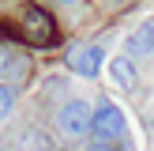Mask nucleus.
<instances>
[{"label":"nucleus","mask_w":154,"mask_h":151,"mask_svg":"<svg viewBox=\"0 0 154 151\" xmlns=\"http://www.w3.org/2000/svg\"><path fill=\"white\" fill-rule=\"evenodd\" d=\"M90 121H94V110H90L83 98L64 102V106H60V113H57V125H60V132H64L68 140L87 136V132H90Z\"/></svg>","instance_id":"nucleus-1"},{"label":"nucleus","mask_w":154,"mask_h":151,"mask_svg":"<svg viewBox=\"0 0 154 151\" xmlns=\"http://www.w3.org/2000/svg\"><path fill=\"white\" fill-rule=\"evenodd\" d=\"M102 60H105V49H102V45H79V49L68 53V64H72V72L87 76V79H94V76L102 72Z\"/></svg>","instance_id":"nucleus-4"},{"label":"nucleus","mask_w":154,"mask_h":151,"mask_svg":"<svg viewBox=\"0 0 154 151\" xmlns=\"http://www.w3.org/2000/svg\"><path fill=\"white\" fill-rule=\"evenodd\" d=\"M124 113L117 110L113 102H102L94 110V121H90V132H94V140H120L124 136Z\"/></svg>","instance_id":"nucleus-3"},{"label":"nucleus","mask_w":154,"mask_h":151,"mask_svg":"<svg viewBox=\"0 0 154 151\" xmlns=\"http://www.w3.org/2000/svg\"><path fill=\"white\" fill-rule=\"evenodd\" d=\"M87 151H120V147H117V140H94Z\"/></svg>","instance_id":"nucleus-9"},{"label":"nucleus","mask_w":154,"mask_h":151,"mask_svg":"<svg viewBox=\"0 0 154 151\" xmlns=\"http://www.w3.org/2000/svg\"><path fill=\"white\" fill-rule=\"evenodd\" d=\"M8 64H11V49H8V45L4 42H0V72H4V68Z\"/></svg>","instance_id":"nucleus-10"},{"label":"nucleus","mask_w":154,"mask_h":151,"mask_svg":"<svg viewBox=\"0 0 154 151\" xmlns=\"http://www.w3.org/2000/svg\"><path fill=\"white\" fill-rule=\"evenodd\" d=\"M128 57H154V19H147L143 27H135L128 34Z\"/></svg>","instance_id":"nucleus-5"},{"label":"nucleus","mask_w":154,"mask_h":151,"mask_svg":"<svg viewBox=\"0 0 154 151\" xmlns=\"http://www.w3.org/2000/svg\"><path fill=\"white\" fill-rule=\"evenodd\" d=\"M23 30H26V38L34 45H42V49L57 42V23H53V15L45 11V8H38V4L26 8V15H23Z\"/></svg>","instance_id":"nucleus-2"},{"label":"nucleus","mask_w":154,"mask_h":151,"mask_svg":"<svg viewBox=\"0 0 154 151\" xmlns=\"http://www.w3.org/2000/svg\"><path fill=\"white\" fill-rule=\"evenodd\" d=\"M23 147H38V151H49V140H45V136H26V140H23Z\"/></svg>","instance_id":"nucleus-8"},{"label":"nucleus","mask_w":154,"mask_h":151,"mask_svg":"<svg viewBox=\"0 0 154 151\" xmlns=\"http://www.w3.org/2000/svg\"><path fill=\"white\" fill-rule=\"evenodd\" d=\"M132 60H135V57H128V53H124V57H117V60L109 64L117 87H135V64H132Z\"/></svg>","instance_id":"nucleus-6"},{"label":"nucleus","mask_w":154,"mask_h":151,"mask_svg":"<svg viewBox=\"0 0 154 151\" xmlns=\"http://www.w3.org/2000/svg\"><path fill=\"white\" fill-rule=\"evenodd\" d=\"M11 110H15V91L8 87V83H0V121L11 117Z\"/></svg>","instance_id":"nucleus-7"},{"label":"nucleus","mask_w":154,"mask_h":151,"mask_svg":"<svg viewBox=\"0 0 154 151\" xmlns=\"http://www.w3.org/2000/svg\"><path fill=\"white\" fill-rule=\"evenodd\" d=\"M57 4H64V8H72V4H79V0H57Z\"/></svg>","instance_id":"nucleus-11"}]
</instances>
